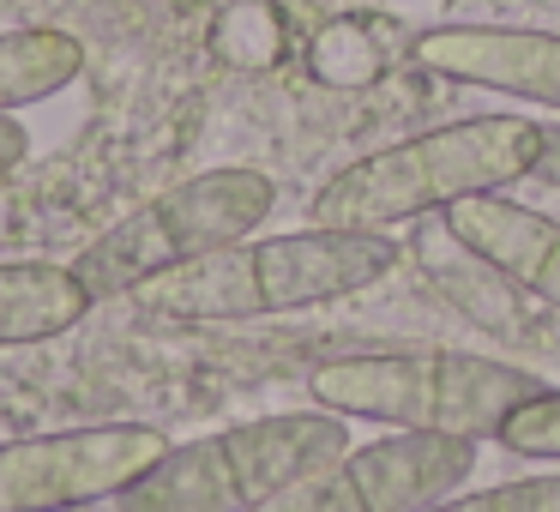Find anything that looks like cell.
Listing matches in <instances>:
<instances>
[{
    "label": "cell",
    "mask_w": 560,
    "mask_h": 512,
    "mask_svg": "<svg viewBox=\"0 0 560 512\" xmlns=\"http://www.w3.org/2000/svg\"><path fill=\"white\" fill-rule=\"evenodd\" d=\"M170 452V434L145 422L61 428L0 440V512H79L115 500Z\"/></svg>",
    "instance_id": "obj_7"
},
{
    "label": "cell",
    "mask_w": 560,
    "mask_h": 512,
    "mask_svg": "<svg viewBox=\"0 0 560 512\" xmlns=\"http://www.w3.org/2000/svg\"><path fill=\"white\" fill-rule=\"evenodd\" d=\"M85 73V43L67 37V31H7L0 37V115L43 103L55 91H67Z\"/></svg>",
    "instance_id": "obj_11"
},
{
    "label": "cell",
    "mask_w": 560,
    "mask_h": 512,
    "mask_svg": "<svg viewBox=\"0 0 560 512\" xmlns=\"http://www.w3.org/2000/svg\"><path fill=\"white\" fill-rule=\"evenodd\" d=\"M446 230L464 254L494 266L506 283H524L548 307H560V223L548 211L518 206L506 194H470L446 206Z\"/></svg>",
    "instance_id": "obj_9"
},
{
    "label": "cell",
    "mask_w": 560,
    "mask_h": 512,
    "mask_svg": "<svg viewBox=\"0 0 560 512\" xmlns=\"http://www.w3.org/2000/svg\"><path fill=\"white\" fill-rule=\"evenodd\" d=\"M350 446L338 410H283L254 422L218 428L170 446L127 494H115L121 512H254L314 464L338 458Z\"/></svg>",
    "instance_id": "obj_4"
},
{
    "label": "cell",
    "mask_w": 560,
    "mask_h": 512,
    "mask_svg": "<svg viewBox=\"0 0 560 512\" xmlns=\"http://www.w3.org/2000/svg\"><path fill=\"white\" fill-rule=\"evenodd\" d=\"M278 206V187L259 170H199L187 182L163 187L158 199H145L139 211H127L121 223L97 235L85 254L73 259L79 283L91 290V302H121L139 283L163 278V271L187 266V259H206L218 247L254 235L259 223Z\"/></svg>",
    "instance_id": "obj_5"
},
{
    "label": "cell",
    "mask_w": 560,
    "mask_h": 512,
    "mask_svg": "<svg viewBox=\"0 0 560 512\" xmlns=\"http://www.w3.org/2000/svg\"><path fill=\"white\" fill-rule=\"evenodd\" d=\"M500 446L512 458H560V386H542L500 422Z\"/></svg>",
    "instance_id": "obj_13"
},
{
    "label": "cell",
    "mask_w": 560,
    "mask_h": 512,
    "mask_svg": "<svg viewBox=\"0 0 560 512\" xmlns=\"http://www.w3.org/2000/svg\"><path fill=\"white\" fill-rule=\"evenodd\" d=\"M476 470L470 434H440V428H398L368 446H343L338 458L314 464L259 500L254 512H428L434 500L458 494Z\"/></svg>",
    "instance_id": "obj_6"
},
{
    "label": "cell",
    "mask_w": 560,
    "mask_h": 512,
    "mask_svg": "<svg viewBox=\"0 0 560 512\" xmlns=\"http://www.w3.org/2000/svg\"><path fill=\"white\" fill-rule=\"evenodd\" d=\"M536 151H542V127L524 115H470V121L428 127L416 139L343 163L314 194L307 223H326V230L410 223L470 194H500L512 182H530Z\"/></svg>",
    "instance_id": "obj_2"
},
{
    "label": "cell",
    "mask_w": 560,
    "mask_h": 512,
    "mask_svg": "<svg viewBox=\"0 0 560 512\" xmlns=\"http://www.w3.org/2000/svg\"><path fill=\"white\" fill-rule=\"evenodd\" d=\"M548 380L536 368L464 350H374L331 356L307 374L314 404L338 416H368L386 428H440V434L494 440L500 422L536 398Z\"/></svg>",
    "instance_id": "obj_3"
},
{
    "label": "cell",
    "mask_w": 560,
    "mask_h": 512,
    "mask_svg": "<svg viewBox=\"0 0 560 512\" xmlns=\"http://www.w3.org/2000/svg\"><path fill=\"white\" fill-rule=\"evenodd\" d=\"M428 512H560V470L548 476H512V482L476 488V494H446Z\"/></svg>",
    "instance_id": "obj_12"
},
{
    "label": "cell",
    "mask_w": 560,
    "mask_h": 512,
    "mask_svg": "<svg viewBox=\"0 0 560 512\" xmlns=\"http://www.w3.org/2000/svg\"><path fill=\"white\" fill-rule=\"evenodd\" d=\"M91 307L97 302L73 266H55V259H7L0 266V344L61 338Z\"/></svg>",
    "instance_id": "obj_10"
},
{
    "label": "cell",
    "mask_w": 560,
    "mask_h": 512,
    "mask_svg": "<svg viewBox=\"0 0 560 512\" xmlns=\"http://www.w3.org/2000/svg\"><path fill=\"white\" fill-rule=\"evenodd\" d=\"M416 61L440 79L560 109V31L518 25H440L416 37Z\"/></svg>",
    "instance_id": "obj_8"
},
{
    "label": "cell",
    "mask_w": 560,
    "mask_h": 512,
    "mask_svg": "<svg viewBox=\"0 0 560 512\" xmlns=\"http://www.w3.org/2000/svg\"><path fill=\"white\" fill-rule=\"evenodd\" d=\"M398 266V242L386 230H295V235H242L206 259L139 283L127 302L145 319H182V326H223V319H266L319 307L380 283Z\"/></svg>",
    "instance_id": "obj_1"
},
{
    "label": "cell",
    "mask_w": 560,
    "mask_h": 512,
    "mask_svg": "<svg viewBox=\"0 0 560 512\" xmlns=\"http://www.w3.org/2000/svg\"><path fill=\"white\" fill-rule=\"evenodd\" d=\"M25 158H31V133L13 121V115H0V175H13Z\"/></svg>",
    "instance_id": "obj_14"
},
{
    "label": "cell",
    "mask_w": 560,
    "mask_h": 512,
    "mask_svg": "<svg viewBox=\"0 0 560 512\" xmlns=\"http://www.w3.org/2000/svg\"><path fill=\"white\" fill-rule=\"evenodd\" d=\"M530 182L560 187V127H542V151H536V163H530Z\"/></svg>",
    "instance_id": "obj_15"
}]
</instances>
